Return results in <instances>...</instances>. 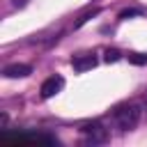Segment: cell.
I'll return each instance as SVG.
<instances>
[{"label": "cell", "instance_id": "obj_1", "mask_svg": "<svg viewBox=\"0 0 147 147\" xmlns=\"http://www.w3.org/2000/svg\"><path fill=\"white\" fill-rule=\"evenodd\" d=\"M140 115H142V108L138 103H122V106L115 108V124L122 131H131V129L138 126Z\"/></svg>", "mask_w": 147, "mask_h": 147}, {"label": "cell", "instance_id": "obj_2", "mask_svg": "<svg viewBox=\"0 0 147 147\" xmlns=\"http://www.w3.org/2000/svg\"><path fill=\"white\" fill-rule=\"evenodd\" d=\"M80 133L85 136V142H90V145H101V142L108 140V131L103 129L101 122H87V124H83Z\"/></svg>", "mask_w": 147, "mask_h": 147}, {"label": "cell", "instance_id": "obj_3", "mask_svg": "<svg viewBox=\"0 0 147 147\" xmlns=\"http://www.w3.org/2000/svg\"><path fill=\"white\" fill-rule=\"evenodd\" d=\"M64 87V78L62 76H51V78H46L44 83H41V99H51V96H55L60 90Z\"/></svg>", "mask_w": 147, "mask_h": 147}, {"label": "cell", "instance_id": "obj_4", "mask_svg": "<svg viewBox=\"0 0 147 147\" xmlns=\"http://www.w3.org/2000/svg\"><path fill=\"white\" fill-rule=\"evenodd\" d=\"M30 74H32V67H30V64H21V62L7 64V67L2 69V76H5V78H25V76H30Z\"/></svg>", "mask_w": 147, "mask_h": 147}, {"label": "cell", "instance_id": "obj_5", "mask_svg": "<svg viewBox=\"0 0 147 147\" xmlns=\"http://www.w3.org/2000/svg\"><path fill=\"white\" fill-rule=\"evenodd\" d=\"M74 69L76 71H87V69H94L96 67V55L94 53H85V55H76L71 60Z\"/></svg>", "mask_w": 147, "mask_h": 147}, {"label": "cell", "instance_id": "obj_6", "mask_svg": "<svg viewBox=\"0 0 147 147\" xmlns=\"http://www.w3.org/2000/svg\"><path fill=\"white\" fill-rule=\"evenodd\" d=\"M126 57H129L131 64H138V67L140 64H147V53H129Z\"/></svg>", "mask_w": 147, "mask_h": 147}, {"label": "cell", "instance_id": "obj_7", "mask_svg": "<svg viewBox=\"0 0 147 147\" xmlns=\"http://www.w3.org/2000/svg\"><path fill=\"white\" fill-rule=\"evenodd\" d=\"M103 60L110 64V62H117V60H122V53L117 51V48H108L106 53H103Z\"/></svg>", "mask_w": 147, "mask_h": 147}, {"label": "cell", "instance_id": "obj_8", "mask_svg": "<svg viewBox=\"0 0 147 147\" xmlns=\"http://www.w3.org/2000/svg\"><path fill=\"white\" fill-rule=\"evenodd\" d=\"M96 14H99V9H92V11H85V14H83V16H80V18H78V21L74 23V28H80V25H85V23H87V21H90L92 16H96Z\"/></svg>", "mask_w": 147, "mask_h": 147}, {"label": "cell", "instance_id": "obj_9", "mask_svg": "<svg viewBox=\"0 0 147 147\" xmlns=\"http://www.w3.org/2000/svg\"><path fill=\"white\" fill-rule=\"evenodd\" d=\"M142 11L140 9H124L122 14H119V18H133V16H140Z\"/></svg>", "mask_w": 147, "mask_h": 147}, {"label": "cell", "instance_id": "obj_10", "mask_svg": "<svg viewBox=\"0 0 147 147\" xmlns=\"http://www.w3.org/2000/svg\"><path fill=\"white\" fill-rule=\"evenodd\" d=\"M7 124H9V115L2 113V115H0V129H7Z\"/></svg>", "mask_w": 147, "mask_h": 147}, {"label": "cell", "instance_id": "obj_11", "mask_svg": "<svg viewBox=\"0 0 147 147\" xmlns=\"http://www.w3.org/2000/svg\"><path fill=\"white\" fill-rule=\"evenodd\" d=\"M28 2H30V0H11V5H14L16 9H23V7L28 5Z\"/></svg>", "mask_w": 147, "mask_h": 147}]
</instances>
